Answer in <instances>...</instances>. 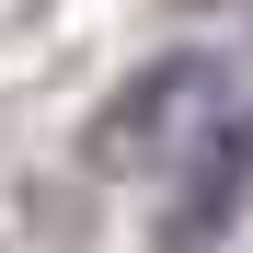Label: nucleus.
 Listing matches in <instances>:
<instances>
[{
	"label": "nucleus",
	"mask_w": 253,
	"mask_h": 253,
	"mask_svg": "<svg viewBox=\"0 0 253 253\" xmlns=\"http://www.w3.org/2000/svg\"><path fill=\"white\" fill-rule=\"evenodd\" d=\"M207 92H219V58H207V46H173V58H150V69L92 115V138H81V150H92V161H150Z\"/></svg>",
	"instance_id": "f257e3e1"
},
{
	"label": "nucleus",
	"mask_w": 253,
	"mask_h": 253,
	"mask_svg": "<svg viewBox=\"0 0 253 253\" xmlns=\"http://www.w3.org/2000/svg\"><path fill=\"white\" fill-rule=\"evenodd\" d=\"M253 207V104L242 115H219V138H207V161L184 173V196L161 207V253H207L230 219Z\"/></svg>",
	"instance_id": "f03ea898"
}]
</instances>
